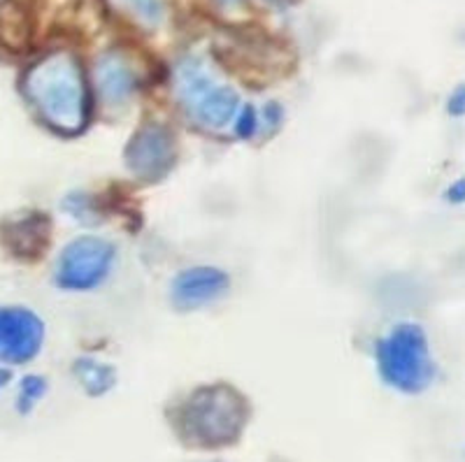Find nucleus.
Here are the masks:
<instances>
[{
	"label": "nucleus",
	"instance_id": "nucleus-13",
	"mask_svg": "<svg viewBox=\"0 0 465 462\" xmlns=\"http://www.w3.org/2000/svg\"><path fill=\"white\" fill-rule=\"evenodd\" d=\"M7 379H10V374H7V372H0V388H3V383H5Z\"/></svg>",
	"mask_w": 465,
	"mask_h": 462
},
{
	"label": "nucleus",
	"instance_id": "nucleus-5",
	"mask_svg": "<svg viewBox=\"0 0 465 462\" xmlns=\"http://www.w3.org/2000/svg\"><path fill=\"white\" fill-rule=\"evenodd\" d=\"M114 261V247L99 238H80L73 244H67L61 254L56 279L59 286L67 291H86V288L99 286L110 272Z\"/></svg>",
	"mask_w": 465,
	"mask_h": 462
},
{
	"label": "nucleus",
	"instance_id": "nucleus-10",
	"mask_svg": "<svg viewBox=\"0 0 465 462\" xmlns=\"http://www.w3.org/2000/svg\"><path fill=\"white\" fill-rule=\"evenodd\" d=\"M80 372H82V381H84V386L91 390V393H100V390L110 388V383L114 381L110 367L93 365V363H89V360L82 363Z\"/></svg>",
	"mask_w": 465,
	"mask_h": 462
},
{
	"label": "nucleus",
	"instance_id": "nucleus-2",
	"mask_svg": "<svg viewBox=\"0 0 465 462\" xmlns=\"http://www.w3.org/2000/svg\"><path fill=\"white\" fill-rule=\"evenodd\" d=\"M245 420V402L235 390L202 388L182 409V427L198 444H226L238 437Z\"/></svg>",
	"mask_w": 465,
	"mask_h": 462
},
{
	"label": "nucleus",
	"instance_id": "nucleus-8",
	"mask_svg": "<svg viewBox=\"0 0 465 462\" xmlns=\"http://www.w3.org/2000/svg\"><path fill=\"white\" fill-rule=\"evenodd\" d=\"M228 288V277L215 268L186 270L175 279L172 298L179 309H193L212 302Z\"/></svg>",
	"mask_w": 465,
	"mask_h": 462
},
{
	"label": "nucleus",
	"instance_id": "nucleus-3",
	"mask_svg": "<svg viewBox=\"0 0 465 462\" xmlns=\"http://www.w3.org/2000/svg\"><path fill=\"white\" fill-rule=\"evenodd\" d=\"M380 370L391 386L416 393L433 379V363L422 328L398 325L380 341Z\"/></svg>",
	"mask_w": 465,
	"mask_h": 462
},
{
	"label": "nucleus",
	"instance_id": "nucleus-4",
	"mask_svg": "<svg viewBox=\"0 0 465 462\" xmlns=\"http://www.w3.org/2000/svg\"><path fill=\"white\" fill-rule=\"evenodd\" d=\"M177 93L184 107L198 123L208 128H224L238 114V93L224 84H217L205 67L196 61L179 67Z\"/></svg>",
	"mask_w": 465,
	"mask_h": 462
},
{
	"label": "nucleus",
	"instance_id": "nucleus-12",
	"mask_svg": "<svg viewBox=\"0 0 465 462\" xmlns=\"http://www.w3.org/2000/svg\"><path fill=\"white\" fill-rule=\"evenodd\" d=\"M254 126H256V121H254V112H251V107H247L245 114H242V119L238 121V133L251 135L254 133Z\"/></svg>",
	"mask_w": 465,
	"mask_h": 462
},
{
	"label": "nucleus",
	"instance_id": "nucleus-9",
	"mask_svg": "<svg viewBox=\"0 0 465 462\" xmlns=\"http://www.w3.org/2000/svg\"><path fill=\"white\" fill-rule=\"evenodd\" d=\"M99 89L105 103L123 105L133 96L138 77L135 70L122 54H107L99 63Z\"/></svg>",
	"mask_w": 465,
	"mask_h": 462
},
{
	"label": "nucleus",
	"instance_id": "nucleus-11",
	"mask_svg": "<svg viewBox=\"0 0 465 462\" xmlns=\"http://www.w3.org/2000/svg\"><path fill=\"white\" fill-rule=\"evenodd\" d=\"M122 3L145 24H159L161 17H163L161 0H122Z\"/></svg>",
	"mask_w": 465,
	"mask_h": 462
},
{
	"label": "nucleus",
	"instance_id": "nucleus-6",
	"mask_svg": "<svg viewBox=\"0 0 465 462\" xmlns=\"http://www.w3.org/2000/svg\"><path fill=\"white\" fill-rule=\"evenodd\" d=\"M129 168L147 182H156L175 163V142L163 126H147L135 135L126 152Z\"/></svg>",
	"mask_w": 465,
	"mask_h": 462
},
{
	"label": "nucleus",
	"instance_id": "nucleus-1",
	"mask_svg": "<svg viewBox=\"0 0 465 462\" xmlns=\"http://www.w3.org/2000/svg\"><path fill=\"white\" fill-rule=\"evenodd\" d=\"M26 93L44 121L61 133H77L86 121V84L73 54L47 56L26 77Z\"/></svg>",
	"mask_w": 465,
	"mask_h": 462
},
{
	"label": "nucleus",
	"instance_id": "nucleus-7",
	"mask_svg": "<svg viewBox=\"0 0 465 462\" xmlns=\"http://www.w3.org/2000/svg\"><path fill=\"white\" fill-rule=\"evenodd\" d=\"M44 328L26 309H0V358L10 363L31 360L43 344Z\"/></svg>",
	"mask_w": 465,
	"mask_h": 462
}]
</instances>
